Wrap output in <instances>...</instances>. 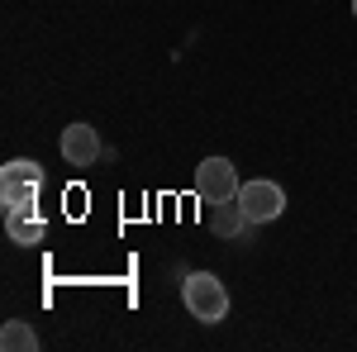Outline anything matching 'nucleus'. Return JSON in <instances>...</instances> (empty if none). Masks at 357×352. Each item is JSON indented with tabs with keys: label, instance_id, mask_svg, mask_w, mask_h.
<instances>
[{
	"label": "nucleus",
	"instance_id": "1",
	"mask_svg": "<svg viewBox=\"0 0 357 352\" xmlns=\"http://www.w3.org/2000/svg\"><path fill=\"white\" fill-rule=\"evenodd\" d=\"M181 305L191 309V319H200V324H220L224 314H229V291H224L220 276L195 271V276L181 281Z\"/></svg>",
	"mask_w": 357,
	"mask_h": 352
},
{
	"label": "nucleus",
	"instance_id": "2",
	"mask_svg": "<svg viewBox=\"0 0 357 352\" xmlns=\"http://www.w3.org/2000/svg\"><path fill=\"white\" fill-rule=\"evenodd\" d=\"M238 171L229 158H205V162L195 167V200L200 205H220V200H234L238 195Z\"/></svg>",
	"mask_w": 357,
	"mask_h": 352
},
{
	"label": "nucleus",
	"instance_id": "3",
	"mask_svg": "<svg viewBox=\"0 0 357 352\" xmlns=\"http://www.w3.org/2000/svg\"><path fill=\"white\" fill-rule=\"evenodd\" d=\"M238 205H243V215L252 224H272L286 210V190L276 186V181H243L238 186Z\"/></svg>",
	"mask_w": 357,
	"mask_h": 352
},
{
	"label": "nucleus",
	"instance_id": "4",
	"mask_svg": "<svg viewBox=\"0 0 357 352\" xmlns=\"http://www.w3.org/2000/svg\"><path fill=\"white\" fill-rule=\"evenodd\" d=\"M62 158H67V167H96L100 162V134L91 124H67L62 129Z\"/></svg>",
	"mask_w": 357,
	"mask_h": 352
},
{
	"label": "nucleus",
	"instance_id": "5",
	"mask_svg": "<svg viewBox=\"0 0 357 352\" xmlns=\"http://www.w3.org/2000/svg\"><path fill=\"white\" fill-rule=\"evenodd\" d=\"M210 229L220 234V238H243L248 229H252V219L243 215V205H238V195L234 200H220V205H210Z\"/></svg>",
	"mask_w": 357,
	"mask_h": 352
},
{
	"label": "nucleus",
	"instance_id": "6",
	"mask_svg": "<svg viewBox=\"0 0 357 352\" xmlns=\"http://www.w3.org/2000/svg\"><path fill=\"white\" fill-rule=\"evenodd\" d=\"M5 234L15 238V243H43V234H48V224H43V215L38 210H15V215H5Z\"/></svg>",
	"mask_w": 357,
	"mask_h": 352
},
{
	"label": "nucleus",
	"instance_id": "7",
	"mask_svg": "<svg viewBox=\"0 0 357 352\" xmlns=\"http://www.w3.org/2000/svg\"><path fill=\"white\" fill-rule=\"evenodd\" d=\"M38 200V181H15V176H0V210L15 215V210H33Z\"/></svg>",
	"mask_w": 357,
	"mask_h": 352
},
{
	"label": "nucleus",
	"instance_id": "8",
	"mask_svg": "<svg viewBox=\"0 0 357 352\" xmlns=\"http://www.w3.org/2000/svg\"><path fill=\"white\" fill-rule=\"evenodd\" d=\"M0 348L5 352H33L38 348V333H33V324H24V319H5V328H0Z\"/></svg>",
	"mask_w": 357,
	"mask_h": 352
},
{
	"label": "nucleus",
	"instance_id": "9",
	"mask_svg": "<svg viewBox=\"0 0 357 352\" xmlns=\"http://www.w3.org/2000/svg\"><path fill=\"white\" fill-rule=\"evenodd\" d=\"M0 176H15V181H38V186H43V167L33 162V158H10V162L0 167Z\"/></svg>",
	"mask_w": 357,
	"mask_h": 352
},
{
	"label": "nucleus",
	"instance_id": "10",
	"mask_svg": "<svg viewBox=\"0 0 357 352\" xmlns=\"http://www.w3.org/2000/svg\"><path fill=\"white\" fill-rule=\"evenodd\" d=\"M353 15H357V0H353Z\"/></svg>",
	"mask_w": 357,
	"mask_h": 352
}]
</instances>
